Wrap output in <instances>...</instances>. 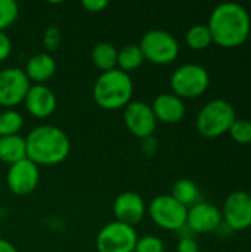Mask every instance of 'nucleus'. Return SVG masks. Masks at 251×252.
Returning a JSON list of instances; mask_svg holds the SVG:
<instances>
[{
    "label": "nucleus",
    "instance_id": "22",
    "mask_svg": "<svg viewBox=\"0 0 251 252\" xmlns=\"http://www.w3.org/2000/svg\"><path fill=\"white\" fill-rule=\"evenodd\" d=\"M185 40H186V44L194 50H204L213 43L212 34H210L207 25H204V24L192 25L186 31Z\"/></svg>",
    "mask_w": 251,
    "mask_h": 252
},
{
    "label": "nucleus",
    "instance_id": "17",
    "mask_svg": "<svg viewBox=\"0 0 251 252\" xmlns=\"http://www.w3.org/2000/svg\"><path fill=\"white\" fill-rule=\"evenodd\" d=\"M24 72L30 83L44 84L56 72V62L50 53H37L27 61Z\"/></svg>",
    "mask_w": 251,
    "mask_h": 252
},
{
    "label": "nucleus",
    "instance_id": "16",
    "mask_svg": "<svg viewBox=\"0 0 251 252\" xmlns=\"http://www.w3.org/2000/svg\"><path fill=\"white\" fill-rule=\"evenodd\" d=\"M151 108L157 121H161L164 124H176L182 121L186 112L183 99H180L179 96L173 93L158 94L154 99Z\"/></svg>",
    "mask_w": 251,
    "mask_h": 252
},
{
    "label": "nucleus",
    "instance_id": "9",
    "mask_svg": "<svg viewBox=\"0 0 251 252\" xmlns=\"http://www.w3.org/2000/svg\"><path fill=\"white\" fill-rule=\"evenodd\" d=\"M222 221L231 232H243L251 227V195L244 190L229 193L223 202Z\"/></svg>",
    "mask_w": 251,
    "mask_h": 252
},
{
    "label": "nucleus",
    "instance_id": "25",
    "mask_svg": "<svg viewBox=\"0 0 251 252\" xmlns=\"http://www.w3.org/2000/svg\"><path fill=\"white\" fill-rule=\"evenodd\" d=\"M19 15V6L15 0H0V31L9 28Z\"/></svg>",
    "mask_w": 251,
    "mask_h": 252
},
{
    "label": "nucleus",
    "instance_id": "30",
    "mask_svg": "<svg viewBox=\"0 0 251 252\" xmlns=\"http://www.w3.org/2000/svg\"><path fill=\"white\" fill-rule=\"evenodd\" d=\"M81 6L90 13H98V12H102L108 6V1H105V0H84V1H81Z\"/></svg>",
    "mask_w": 251,
    "mask_h": 252
},
{
    "label": "nucleus",
    "instance_id": "18",
    "mask_svg": "<svg viewBox=\"0 0 251 252\" xmlns=\"http://www.w3.org/2000/svg\"><path fill=\"white\" fill-rule=\"evenodd\" d=\"M25 158H27L25 137L19 134L0 137V161L1 162L12 165Z\"/></svg>",
    "mask_w": 251,
    "mask_h": 252
},
{
    "label": "nucleus",
    "instance_id": "34",
    "mask_svg": "<svg viewBox=\"0 0 251 252\" xmlns=\"http://www.w3.org/2000/svg\"><path fill=\"white\" fill-rule=\"evenodd\" d=\"M200 252H201V251H200Z\"/></svg>",
    "mask_w": 251,
    "mask_h": 252
},
{
    "label": "nucleus",
    "instance_id": "31",
    "mask_svg": "<svg viewBox=\"0 0 251 252\" xmlns=\"http://www.w3.org/2000/svg\"><path fill=\"white\" fill-rule=\"evenodd\" d=\"M142 149H143V152L148 154V155L154 154V152L157 151V140H155L152 136L143 139V140H142Z\"/></svg>",
    "mask_w": 251,
    "mask_h": 252
},
{
    "label": "nucleus",
    "instance_id": "12",
    "mask_svg": "<svg viewBox=\"0 0 251 252\" xmlns=\"http://www.w3.org/2000/svg\"><path fill=\"white\" fill-rule=\"evenodd\" d=\"M40 182V170L28 158L21 159L12 164L6 174V183L12 193L15 195H28L36 190Z\"/></svg>",
    "mask_w": 251,
    "mask_h": 252
},
{
    "label": "nucleus",
    "instance_id": "13",
    "mask_svg": "<svg viewBox=\"0 0 251 252\" xmlns=\"http://www.w3.org/2000/svg\"><path fill=\"white\" fill-rule=\"evenodd\" d=\"M222 224V211L206 201H200L188 208L186 227L192 233H212Z\"/></svg>",
    "mask_w": 251,
    "mask_h": 252
},
{
    "label": "nucleus",
    "instance_id": "4",
    "mask_svg": "<svg viewBox=\"0 0 251 252\" xmlns=\"http://www.w3.org/2000/svg\"><path fill=\"white\" fill-rule=\"evenodd\" d=\"M237 120L232 103L225 99H213L207 102L197 115V130L207 139H215L226 134Z\"/></svg>",
    "mask_w": 251,
    "mask_h": 252
},
{
    "label": "nucleus",
    "instance_id": "20",
    "mask_svg": "<svg viewBox=\"0 0 251 252\" xmlns=\"http://www.w3.org/2000/svg\"><path fill=\"white\" fill-rule=\"evenodd\" d=\"M172 196L178 202H180L183 207L189 208V207L195 205L197 202H200V189L192 180L180 179L173 185Z\"/></svg>",
    "mask_w": 251,
    "mask_h": 252
},
{
    "label": "nucleus",
    "instance_id": "11",
    "mask_svg": "<svg viewBox=\"0 0 251 252\" xmlns=\"http://www.w3.org/2000/svg\"><path fill=\"white\" fill-rule=\"evenodd\" d=\"M124 124L127 130L139 139L151 137L157 128V118L152 112L151 105L142 100H132L123 112Z\"/></svg>",
    "mask_w": 251,
    "mask_h": 252
},
{
    "label": "nucleus",
    "instance_id": "3",
    "mask_svg": "<svg viewBox=\"0 0 251 252\" xmlns=\"http://www.w3.org/2000/svg\"><path fill=\"white\" fill-rule=\"evenodd\" d=\"M133 81L130 74L118 68L102 72L93 86V100L107 111H117L126 108L132 102Z\"/></svg>",
    "mask_w": 251,
    "mask_h": 252
},
{
    "label": "nucleus",
    "instance_id": "27",
    "mask_svg": "<svg viewBox=\"0 0 251 252\" xmlns=\"http://www.w3.org/2000/svg\"><path fill=\"white\" fill-rule=\"evenodd\" d=\"M43 43L46 46L47 50H55L58 49L59 43H61V32L56 27H50L46 30L44 35H43Z\"/></svg>",
    "mask_w": 251,
    "mask_h": 252
},
{
    "label": "nucleus",
    "instance_id": "6",
    "mask_svg": "<svg viewBox=\"0 0 251 252\" xmlns=\"http://www.w3.org/2000/svg\"><path fill=\"white\" fill-rule=\"evenodd\" d=\"M143 59L155 65H167L179 56V43L173 34L164 30H149L139 43Z\"/></svg>",
    "mask_w": 251,
    "mask_h": 252
},
{
    "label": "nucleus",
    "instance_id": "15",
    "mask_svg": "<svg viewBox=\"0 0 251 252\" xmlns=\"http://www.w3.org/2000/svg\"><path fill=\"white\" fill-rule=\"evenodd\" d=\"M24 103L30 115L36 118H47L56 109V96L46 84H33Z\"/></svg>",
    "mask_w": 251,
    "mask_h": 252
},
{
    "label": "nucleus",
    "instance_id": "24",
    "mask_svg": "<svg viewBox=\"0 0 251 252\" xmlns=\"http://www.w3.org/2000/svg\"><path fill=\"white\" fill-rule=\"evenodd\" d=\"M234 142L238 145H250L251 143V120L237 118L232 127L228 131Z\"/></svg>",
    "mask_w": 251,
    "mask_h": 252
},
{
    "label": "nucleus",
    "instance_id": "7",
    "mask_svg": "<svg viewBox=\"0 0 251 252\" xmlns=\"http://www.w3.org/2000/svg\"><path fill=\"white\" fill-rule=\"evenodd\" d=\"M148 214L160 229L179 232L186 226L188 208L178 202L172 195H160L149 202Z\"/></svg>",
    "mask_w": 251,
    "mask_h": 252
},
{
    "label": "nucleus",
    "instance_id": "14",
    "mask_svg": "<svg viewBox=\"0 0 251 252\" xmlns=\"http://www.w3.org/2000/svg\"><path fill=\"white\" fill-rule=\"evenodd\" d=\"M114 217L115 221L124 223L127 226L135 227L139 224L145 214H146V207L142 199V196L136 192H123L120 193L112 205Z\"/></svg>",
    "mask_w": 251,
    "mask_h": 252
},
{
    "label": "nucleus",
    "instance_id": "33",
    "mask_svg": "<svg viewBox=\"0 0 251 252\" xmlns=\"http://www.w3.org/2000/svg\"><path fill=\"white\" fill-rule=\"evenodd\" d=\"M0 112H1V106H0Z\"/></svg>",
    "mask_w": 251,
    "mask_h": 252
},
{
    "label": "nucleus",
    "instance_id": "23",
    "mask_svg": "<svg viewBox=\"0 0 251 252\" xmlns=\"http://www.w3.org/2000/svg\"><path fill=\"white\" fill-rule=\"evenodd\" d=\"M24 126L22 115L15 109H4L0 112V137L19 134Z\"/></svg>",
    "mask_w": 251,
    "mask_h": 252
},
{
    "label": "nucleus",
    "instance_id": "32",
    "mask_svg": "<svg viewBox=\"0 0 251 252\" xmlns=\"http://www.w3.org/2000/svg\"><path fill=\"white\" fill-rule=\"evenodd\" d=\"M0 252H18L16 248L6 239L0 238Z\"/></svg>",
    "mask_w": 251,
    "mask_h": 252
},
{
    "label": "nucleus",
    "instance_id": "28",
    "mask_svg": "<svg viewBox=\"0 0 251 252\" xmlns=\"http://www.w3.org/2000/svg\"><path fill=\"white\" fill-rule=\"evenodd\" d=\"M178 252H200L198 242L194 239V236L180 238L179 244H178Z\"/></svg>",
    "mask_w": 251,
    "mask_h": 252
},
{
    "label": "nucleus",
    "instance_id": "2",
    "mask_svg": "<svg viewBox=\"0 0 251 252\" xmlns=\"http://www.w3.org/2000/svg\"><path fill=\"white\" fill-rule=\"evenodd\" d=\"M27 158L36 165H56L67 159L71 152V142L64 130L56 126H38L27 137Z\"/></svg>",
    "mask_w": 251,
    "mask_h": 252
},
{
    "label": "nucleus",
    "instance_id": "10",
    "mask_svg": "<svg viewBox=\"0 0 251 252\" xmlns=\"http://www.w3.org/2000/svg\"><path fill=\"white\" fill-rule=\"evenodd\" d=\"M31 87L22 68L10 66L0 71V106L13 109V106L24 102Z\"/></svg>",
    "mask_w": 251,
    "mask_h": 252
},
{
    "label": "nucleus",
    "instance_id": "5",
    "mask_svg": "<svg viewBox=\"0 0 251 252\" xmlns=\"http://www.w3.org/2000/svg\"><path fill=\"white\" fill-rule=\"evenodd\" d=\"M210 86L209 71L198 63H185L176 68L170 77L173 94L180 99H194L201 96Z\"/></svg>",
    "mask_w": 251,
    "mask_h": 252
},
{
    "label": "nucleus",
    "instance_id": "19",
    "mask_svg": "<svg viewBox=\"0 0 251 252\" xmlns=\"http://www.w3.org/2000/svg\"><path fill=\"white\" fill-rule=\"evenodd\" d=\"M117 55L118 50L114 44L102 41L92 49V62L102 72H107L117 68Z\"/></svg>",
    "mask_w": 251,
    "mask_h": 252
},
{
    "label": "nucleus",
    "instance_id": "29",
    "mask_svg": "<svg viewBox=\"0 0 251 252\" xmlns=\"http://www.w3.org/2000/svg\"><path fill=\"white\" fill-rule=\"evenodd\" d=\"M12 52V43L10 38L4 34V31H0V62L6 61Z\"/></svg>",
    "mask_w": 251,
    "mask_h": 252
},
{
    "label": "nucleus",
    "instance_id": "21",
    "mask_svg": "<svg viewBox=\"0 0 251 252\" xmlns=\"http://www.w3.org/2000/svg\"><path fill=\"white\" fill-rule=\"evenodd\" d=\"M143 55L139 44H126L118 50L117 68L123 72H132L143 63Z\"/></svg>",
    "mask_w": 251,
    "mask_h": 252
},
{
    "label": "nucleus",
    "instance_id": "1",
    "mask_svg": "<svg viewBox=\"0 0 251 252\" xmlns=\"http://www.w3.org/2000/svg\"><path fill=\"white\" fill-rule=\"evenodd\" d=\"M207 28L213 43L220 47H238L247 41L251 32V16L243 4L225 1L217 4L209 16Z\"/></svg>",
    "mask_w": 251,
    "mask_h": 252
},
{
    "label": "nucleus",
    "instance_id": "8",
    "mask_svg": "<svg viewBox=\"0 0 251 252\" xmlns=\"http://www.w3.org/2000/svg\"><path fill=\"white\" fill-rule=\"evenodd\" d=\"M138 233L135 227L120 221L105 224L96 236L98 252H135Z\"/></svg>",
    "mask_w": 251,
    "mask_h": 252
},
{
    "label": "nucleus",
    "instance_id": "26",
    "mask_svg": "<svg viewBox=\"0 0 251 252\" xmlns=\"http://www.w3.org/2000/svg\"><path fill=\"white\" fill-rule=\"evenodd\" d=\"M166 247L164 242L154 236V235H145L143 238H138L135 252H164Z\"/></svg>",
    "mask_w": 251,
    "mask_h": 252
}]
</instances>
